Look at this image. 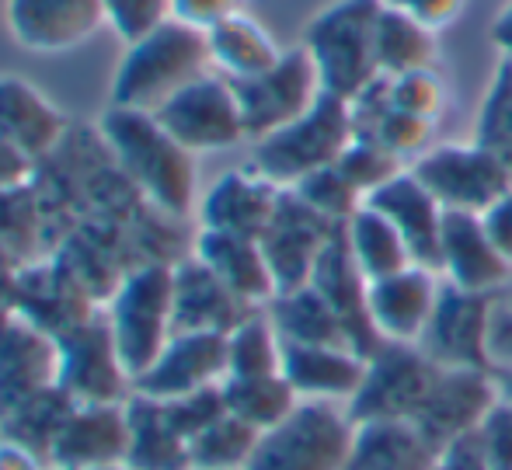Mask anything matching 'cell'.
<instances>
[{
  "mask_svg": "<svg viewBox=\"0 0 512 470\" xmlns=\"http://www.w3.org/2000/svg\"><path fill=\"white\" fill-rule=\"evenodd\" d=\"M98 133L147 206L161 209L171 220H185L192 209H199L196 154L185 150L154 119V112L108 105L98 119Z\"/></svg>",
  "mask_w": 512,
  "mask_h": 470,
  "instance_id": "6da1fadb",
  "label": "cell"
},
{
  "mask_svg": "<svg viewBox=\"0 0 512 470\" xmlns=\"http://www.w3.org/2000/svg\"><path fill=\"white\" fill-rule=\"evenodd\" d=\"M206 70H213L206 32L171 18L122 49L119 67L108 84V105L157 112L171 94L203 77Z\"/></svg>",
  "mask_w": 512,
  "mask_h": 470,
  "instance_id": "7a4b0ae2",
  "label": "cell"
},
{
  "mask_svg": "<svg viewBox=\"0 0 512 470\" xmlns=\"http://www.w3.org/2000/svg\"><path fill=\"white\" fill-rule=\"evenodd\" d=\"M380 11H384V0H331L304 25L300 46L314 60L321 88L335 98H359L380 77Z\"/></svg>",
  "mask_w": 512,
  "mask_h": 470,
  "instance_id": "3957f363",
  "label": "cell"
},
{
  "mask_svg": "<svg viewBox=\"0 0 512 470\" xmlns=\"http://www.w3.org/2000/svg\"><path fill=\"white\" fill-rule=\"evenodd\" d=\"M352 140H356L352 105L324 91L300 119L251 143V168L262 171L279 188H293L314 171L331 168Z\"/></svg>",
  "mask_w": 512,
  "mask_h": 470,
  "instance_id": "277c9868",
  "label": "cell"
},
{
  "mask_svg": "<svg viewBox=\"0 0 512 470\" xmlns=\"http://www.w3.org/2000/svg\"><path fill=\"white\" fill-rule=\"evenodd\" d=\"M175 265L178 262L136 265L105 300L108 328L133 380L175 335Z\"/></svg>",
  "mask_w": 512,
  "mask_h": 470,
  "instance_id": "5b68a950",
  "label": "cell"
},
{
  "mask_svg": "<svg viewBox=\"0 0 512 470\" xmlns=\"http://www.w3.org/2000/svg\"><path fill=\"white\" fill-rule=\"evenodd\" d=\"M356 422L345 404L300 401L286 422L262 432L248 470H349Z\"/></svg>",
  "mask_w": 512,
  "mask_h": 470,
  "instance_id": "8992f818",
  "label": "cell"
},
{
  "mask_svg": "<svg viewBox=\"0 0 512 470\" xmlns=\"http://www.w3.org/2000/svg\"><path fill=\"white\" fill-rule=\"evenodd\" d=\"M446 213H485L512 188V168L488 143H436L408 164Z\"/></svg>",
  "mask_w": 512,
  "mask_h": 470,
  "instance_id": "52a82bcc",
  "label": "cell"
},
{
  "mask_svg": "<svg viewBox=\"0 0 512 470\" xmlns=\"http://www.w3.org/2000/svg\"><path fill=\"white\" fill-rule=\"evenodd\" d=\"M495 314H499L495 293H471V289L443 282L429 328L418 345L432 363L446 366V370L495 373L499 366L492 352Z\"/></svg>",
  "mask_w": 512,
  "mask_h": 470,
  "instance_id": "ba28073f",
  "label": "cell"
},
{
  "mask_svg": "<svg viewBox=\"0 0 512 470\" xmlns=\"http://www.w3.org/2000/svg\"><path fill=\"white\" fill-rule=\"evenodd\" d=\"M154 119L192 154H216V150H234L237 143H248L241 101L227 77L206 70L178 94H171Z\"/></svg>",
  "mask_w": 512,
  "mask_h": 470,
  "instance_id": "9c48e42d",
  "label": "cell"
},
{
  "mask_svg": "<svg viewBox=\"0 0 512 470\" xmlns=\"http://www.w3.org/2000/svg\"><path fill=\"white\" fill-rule=\"evenodd\" d=\"M443 366L432 363L422 345L384 342L366 363V380L349 401L352 422H380V418H408L415 422Z\"/></svg>",
  "mask_w": 512,
  "mask_h": 470,
  "instance_id": "30bf717a",
  "label": "cell"
},
{
  "mask_svg": "<svg viewBox=\"0 0 512 470\" xmlns=\"http://www.w3.org/2000/svg\"><path fill=\"white\" fill-rule=\"evenodd\" d=\"M56 342H60V380H56V387L74 404H126L133 397V376H129L119 356L105 307L91 321L60 335Z\"/></svg>",
  "mask_w": 512,
  "mask_h": 470,
  "instance_id": "8fae6325",
  "label": "cell"
},
{
  "mask_svg": "<svg viewBox=\"0 0 512 470\" xmlns=\"http://www.w3.org/2000/svg\"><path fill=\"white\" fill-rule=\"evenodd\" d=\"M241 101L244 129H248V143L262 140V136L283 129L286 122L300 119L310 105L324 94L317 67L310 60L304 46L283 49L269 70L248 81H230Z\"/></svg>",
  "mask_w": 512,
  "mask_h": 470,
  "instance_id": "7c38bea8",
  "label": "cell"
},
{
  "mask_svg": "<svg viewBox=\"0 0 512 470\" xmlns=\"http://www.w3.org/2000/svg\"><path fill=\"white\" fill-rule=\"evenodd\" d=\"M11 310L53 338L74 331L102 310L98 296L56 255L18 265L11 276Z\"/></svg>",
  "mask_w": 512,
  "mask_h": 470,
  "instance_id": "4fadbf2b",
  "label": "cell"
},
{
  "mask_svg": "<svg viewBox=\"0 0 512 470\" xmlns=\"http://www.w3.org/2000/svg\"><path fill=\"white\" fill-rule=\"evenodd\" d=\"M335 234H338V223H331L314 206H307L293 188H283L276 216H272V223L262 234V251L269 258V269L276 276L279 293L307 286L317 262H321L324 248H328Z\"/></svg>",
  "mask_w": 512,
  "mask_h": 470,
  "instance_id": "5bb4252c",
  "label": "cell"
},
{
  "mask_svg": "<svg viewBox=\"0 0 512 470\" xmlns=\"http://www.w3.org/2000/svg\"><path fill=\"white\" fill-rule=\"evenodd\" d=\"M4 25L14 46L60 56L95 39L108 18L102 0H4Z\"/></svg>",
  "mask_w": 512,
  "mask_h": 470,
  "instance_id": "9a60e30c",
  "label": "cell"
},
{
  "mask_svg": "<svg viewBox=\"0 0 512 470\" xmlns=\"http://www.w3.org/2000/svg\"><path fill=\"white\" fill-rule=\"evenodd\" d=\"M227 380V335L220 331H175L161 356L133 380V394L154 401L196 394Z\"/></svg>",
  "mask_w": 512,
  "mask_h": 470,
  "instance_id": "2e32d148",
  "label": "cell"
},
{
  "mask_svg": "<svg viewBox=\"0 0 512 470\" xmlns=\"http://www.w3.org/2000/svg\"><path fill=\"white\" fill-rule=\"evenodd\" d=\"M60 380V342L21 314H0V418Z\"/></svg>",
  "mask_w": 512,
  "mask_h": 470,
  "instance_id": "e0dca14e",
  "label": "cell"
},
{
  "mask_svg": "<svg viewBox=\"0 0 512 470\" xmlns=\"http://www.w3.org/2000/svg\"><path fill=\"white\" fill-rule=\"evenodd\" d=\"M126 404H74L60 425L46 464L53 470H126Z\"/></svg>",
  "mask_w": 512,
  "mask_h": 470,
  "instance_id": "ac0fdd59",
  "label": "cell"
},
{
  "mask_svg": "<svg viewBox=\"0 0 512 470\" xmlns=\"http://www.w3.org/2000/svg\"><path fill=\"white\" fill-rule=\"evenodd\" d=\"M499 404V380L488 370H439L415 422L436 439L450 446L481 429L492 408Z\"/></svg>",
  "mask_w": 512,
  "mask_h": 470,
  "instance_id": "d6986e66",
  "label": "cell"
},
{
  "mask_svg": "<svg viewBox=\"0 0 512 470\" xmlns=\"http://www.w3.org/2000/svg\"><path fill=\"white\" fill-rule=\"evenodd\" d=\"M283 199V188L276 182L248 168L223 171L213 185L199 195V227L223 230V234H241L262 241L265 227L276 216V206Z\"/></svg>",
  "mask_w": 512,
  "mask_h": 470,
  "instance_id": "ffe728a7",
  "label": "cell"
},
{
  "mask_svg": "<svg viewBox=\"0 0 512 470\" xmlns=\"http://www.w3.org/2000/svg\"><path fill=\"white\" fill-rule=\"evenodd\" d=\"M70 119L49 94L18 74H0V140L35 161H49L67 143Z\"/></svg>",
  "mask_w": 512,
  "mask_h": 470,
  "instance_id": "44dd1931",
  "label": "cell"
},
{
  "mask_svg": "<svg viewBox=\"0 0 512 470\" xmlns=\"http://www.w3.org/2000/svg\"><path fill=\"white\" fill-rule=\"evenodd\" d=\"M512 276L478 213H446L439 241V279L471 293H499Z\"/></svg>",
  "mask_w": 512,
  "mask_h": 470,
  "instance_id": "7402d4cb",
  "label": "cell"
},
{
  "mask_svg": "<svg viewBox=\"0 0 512 470\" xmlns=\"http://www.w3.org/2000/svg\"><path fill=\"white\" fill-rule=\"evenodd\" d=\"M310 286L331 303L338 317H342L345 331H349L352 345L363 352L366 359L384 345V338L377 335L370 317V279L363 276V269L356 265L349 251V241H345V223L338 227V234L331 237V244L324 248L321 262H317L314 276H310Z\"/></svg>",
  "mask_w": 512,
  "mask_h": 470,
  "instance_id": "603a6c76",
  "label": "cell"
},
{
  "mask_svg": "<svg viewBox=\"0 0 512 470\" xmlns=\"http://www.w3.org/2000/svg\"><path fill=\"white\" fill-rule=\"evenodd\" d=\"M439 272L408 265V269L370 282V317L384 342L418 345L429 328V317L439 300Z\"/></svg>",
  "mask_w": 512,
  "mask_h": 470,
  "instance_id": "cb8c5ba5",
  "label": "cell"
},
{
  "mask_svg": "<svg viewBox=\"0 0 512 470\" xmlns=\"http://www.w3.org/2000/svg\"><path fill=\"white\" fill-rule=\"evenodd\" d=\"M366 202H370L373 209H380V213L398 227L411 258H415V265L439 272V241H443L446 209L439 206L429 188L418 182L415 171L411 168L398 171L391 182L380 185Z\"/></svg>",
  "mask_w": 512,
  "mask_h": 470,
  "instance_id": "d4e9b609",
  "label": "cell"
},
{
  "mask_svg": "<svg viewBox=\"0 0 512 470\" xmlns=\"http://www.w3.org/2000/svg\"><path fill=\"white\" fill-rule=\"evenodd\" d=\"M370 359L352 345H283V376L300 401L345 404L359 394Z\"/></svg>",
  "mask_w": 512,
  "mask_h": 470,
  "instance_id": "484cf974",
  "label": "cell"
},
{
  "mask_svg": "<svg viewBox=\"0 0 512 470\" xmlns=\"http://www.w3.org/2000/svg\"><path fill=\"white\" fill-rule=\"evenodd\" d=\"M192 258H199L223 286L234 289L251 307H269L276 300V276L269 269L262 241H255V237L199 227L192 237Z\"/></svg>",
  "mask_w": 512,
  "mask_h": 470,
  "instance_id": "4316f807",
  "label": "cell"
},
{
  "mask_svg": "<svg viewBox=\"0 0 512 470\" xmlns=\"http://www.w3.org/2000/svg\"><path fill=\"white\" fill-rule=\"evenodd\" d=\"M255 310L234 289H227L199 258L185 255L175 265V331H220L230 335Z\"/></svg>",
  "mask_w": 512,
  "mask_h": 470,
  "instance_id": "83f0119b",
  "label": "cell"
},
{
  "mask_svg": "<svg viewBox=\"0 0 512 470\" xmlns=\"http://www.w3.org/2000/svg\"><path fill=\"white\" fill-rule=\"evenodd\" d=\"M439 453L443 446L408 418L356 422L349 470H436Z\"/></svg>",
  "mask_w": 512,
  "mask_h": 470,
  "instance_id": "f1b7e54d",
  "label": "cell"
},
{
  "mask_svg": "<svg viewBox=\"0 0 512 470\" xmlns=\"http://www.w3.org/2000/svg\"><path fill=\"white\" fill-rule=\"evenodd\" d=\"M352 105V122H356V136L380 143L391 154H398L401 161H415L429 150L432 143V129L436 122L418 119L411 112H401L398 105L387 94V77L380 74L359 98L349 101Z\"/></svg>",
  "mask_w": 512,
  "mask_h": 470,
  "instance_id": "f546056e",
  "label": "cell"
},
{
  "mask_svg": "<svg viewBox=\"0 0 512 470\" xmlns=\"http://www.w3.org/2000/svg\"><path fill=\"white\" fill-rule=\"evenodd\" d=\"M129 411V453L126 470H192L189 439L178 432L161 401L133 394Z\"/></svg>",
  "mask_w": 512,
  "mask_h": 470,
  "instance_id": "4dcf8cb0",
  "label": "cell"
},
{
  "mask_svg": "<svg viewBox=\"0 0 512 470\" xmlns=\"http://www.w3.org/2000/svg\"><path fill=\"white\" fill-rule=\"evenodd\" d=\"M209 67L227 81H248L269 70L283 56V46L269 35V28L248 11L230 14L227 21L206 32Z\"/></svg>",
  "mask_w": 512,
  "mask_h": 470,
  "instance_id": "1f68e13d",
  "label": "cell"
},
{
  "mask_svg": "<svg viewBox=\"0 0 512 470\" xmlns=\"http://www.w3.org/2000/svg\"><path fill=\"white\" fill-rule=\"evenodd\" d=\"M265 310H269L283 345H352L342 317L331 310V303L310 282L290 289V293H279Z\"/></svg>",
  "mask_w": 512,
  "mask_h": 470,
  "instance_id": "d6a6232c",
  "label": "cell"
},
{
  "mask_svg": "<svg viewBox=\"0 0 512 470\" xmlns=\"http://www.w3.org/2000/svg\"><path fill=\"white\" fill-rule=\"evenodd\" d=\"M345 241H349L352 258H356V265L363 269V276L370 282L394 276V272L415 265V258H411L398 227H394L380 209H373L370 202L345 223Z\"/></svg>",
  "mask_w": 512,
  "mask_h": 470,
  "instance_id": "836d02e7",
  "label": "cell"
},
{
  "mask_svg": "<svg viewBox=\"0 0 512 470\" xmlns=\"http://www.w3.org/2000/svg\"><path fill=\"white\" fill-rule=\"evenodd\" d=\"M223 397H227V411L251 429L269 432L279 422L293 415L300 404V394L283 373L269 376H227L223 380Z\"/></svg>",
  "mask_w": 512,
  "mask_h": 470,
  "instance_id": "e575fe53",
  "label": "cell"
},
{
  "mask_svg": "<svg viewBox=\"0 0 512 470\" xmlns=\"http://www.w3.org/2000/svg\"><path fill=\"white\" fill-rule=\"evenodd\" d=\"M377 63L384 77L436 67V32L408 14L384 7L377 21Z\"/></svg>",
  "mask_w": 512,
  "mask_h": 470,
  "instance_id": "d590c367",
  "label": "cell"
},
{
  "mask_svg": "<svg viewBox=\"0 0 512 470\" xmlns=\"http://www.w3.org/2000/svg\"><path fill=\"white\" fill-rule=\"evenodd\" d=\"M283 373V338L269 310H255L227 335V376Z\"/></svg>",
  "mask_w": 512,
  "mask_h": 470,
  "instance_id": "8d00e7d4",
  "label": "cell"
},
{
  "mask_svg": "<svg viewBox=\"0 0 512 470\" xmlns=\"http://www.w3.org/2000/svg\"><path fill=\"white\" fill-rule=\"evenodd\" d=\"M262 432L251 429L248 422L234 418L227 411L223 418H216L209 429L199 432L192 439V467L199 470H248L251 457L258 450Z\"/></svg>",
  "mask_w": 512,
  "mask_h": 470,
  "instance_id": "74e56055",
  "label": "cell"
},
{
  "mask_svg": "<svg viewBox=\"0 0 512 470\" xmlns=\"http://www.w3.org/2000/svg\"><path fill=\"white\" fill-rule=\"evenodd\" d=\"M512 168V63L499 60L492 74V84L485 91V101L478 108V136Z\"/></svg>",
  "mask_w": 512,
  "mask_h": 470,
  "instance_id": "f35d334b",
  "label": "cell"
},
{
  "mask_svg": "<svg viewBox=\"0 0 512 470\" xmlns=\"http://www.w3.org/2000/svg\"><path fill=\"white\" fill-rule=\"evenodd\" d=\"M293 192H297L307 206H314L321 216H328L331 223H338V227H342V223H349L352 216L366 206V195L342 175V168H338V164L307 175L300 185H293Z\"/></svg>",
  "mask_w": 512,
  "mask_h": 470,
  "instance_id": "ab89813d",
  "label": "cell"
},
{
  "mask_svg": "<svg viewBox=\"0 0 512 470\" xmlns=\"http://www.w3.org/2000/svg\"><path fill=\"white\" fill-rule=\"evenodd\" d=\"M335 164L342 168V175L366 195V199H370L380 185L391 182L398 171H405V161H401L398 154H391V150L380 147V143L366 140V136H356Z\"/></svg>",
  "mask_w": 512,
  "mask_h": 470,
  "instance_id": "60d3db41",
  "label": "cell"
},
{
  "mask_svg": "<svg viewBox=\"0 0 512 470\" xmlns=\"http://www.w3.org/2000/svg\"><path fill=\"white\" fill-rule=\"evenodd\" d=\"M387 94H391V101L401 112H411L429 122H439V115H443V108H446V84H443V77L436 74V67L387 77Z\"/></svg>",
  "mask_w": 512,
  "mask_h": 470,
  "instance_id": "b9f144b4",
  "label": "cell"
},
{
  "mask_svg": "<svg viewBox=\"0 0 512 470\" xmlns=\"http://www.w3.org/2000/svg\"><path fill=\"white\" fill-rule=\"evenodd\" d=\"M108 28L119 35L122 42H136L147 32L161 28L171 21V0H102Z\"/></svg>",
  "mask_w": 512,
  "mask_h": 470,
  "instance_id": "7bdbcfd3",
  "label": "cell"
},
{
  "mask_svg": "<svg viewBox=\"0 0 512 470\" xmlns=\"http://www.w3.org/2000/svg\"><path fill=\"white\" fill-rule=\"evenodd\" d=\"M164 411H168V418L178 425V432H182L185 439L199 436L203 429L216 422V418L227 415V397H223V383L220 387H206V390H196V394H185V397H175V401H161Z\"/></svg>",
  "mask_w": 512,
  "mask_h": 470,
  "instance_id": "ee69618b",
  "label": "cell"
},
{
  "mask_svg": "<svg viewBox=\"0 0 512 470\" xmlns=\"http://www.w3.org/2000/svg\"><path fill=\"white\" fill-rule=\"evenodd\" d=\"M478 439L492 470H512V408L509 404H502V401L495 404L492 415L481 422Z\"/></svg>",
  "mask_w": 512,
  "mask_h": 470,
  "instance_id": "f6af8a7d",
  "label": "cell"
},
{
  "mask_svg": "<svg viewBox=\"0 0 512 470\" xmlns=\"http://www.w3.org/2000/svg\"><path fill=\"white\" fill-rule=\"evenodd\" d=\"M237 11H244V0H171V18L199 32H209Z\"/></svg>",
  "mask_w": 512,
  "mask_h": 470,
  "instance_id": "bcb514c9",
  "label": "cell"
},
{
  "mask_svg": "<svg viewBox=\"0 0 512 470\" xmlns=\"http://www.w3.org/2000/svg\"><path fill=\"white\" fill-rule=\"evenodd\" d=\"M464 4L467 0H384V7L408 14L418 25L432 28V32H443L446 25H453L464 14Z\"/></svg>",
  "mask_w": 512,
  "mask_h": 470,
  "instance_id": "7dc6e473",
  "label": "cell"
},
{
  "mask_svg": "<svg viewBox=\"0 0 512 470\" xmlns=\"http://www.w3.org/2000/svg\"><path fill=\"white\" fill-rule=\"evenodd\" d=\"M35 175H39V161L28 157L25 150H18L14 143L0 140V195L32 185Z\"/></svg>",
  "mask_w": 512,
  "mask_h": 470,
  "instance_id": "c3c4849f",
  "label": "cell"
},
{
  "mask_svg": "<svg viewBox=\"0 0 512 470\" xmlns=\"http://www.w3.org/2000/svg\"><path fill=\"white\" fill-rule=\"evenodd\" d=\"M481 223H485L495 248H499L502 255H506V262L512 265V188L481 213Z\"/></svg>",
  "mask_w": 512,
  "mask_h": 470,
  "instance_id": "681fc988",
  "label": "cell"
},
{
  "mask_svg": "<svg viewBox=\"0 0 512 470\" xmlns=\"http://www.w3.org/2000/svg\"><path fill=\"white\" fill-rule=\"evenodd\" d=\"M436 470H492L485 450H481L478 432H474V436L457 439V443H450V446H443Z\"/></svg>",
  "mask_w": 512,
  "mask_h": 470,
  "instance_id": "f907efd6",
  "label": "cell"
},
{
  "mask_svg": "<svg viewBox=\"0 0 512 470\" xmlns=\"http://www.w3.org/2000/svg\"><path fill=\"white\" fill-rule=\"evenodd\" d=\"M46 460L35 457L32 450L11 443V439H0V470H42Z\"/></svg>",
  "mask_w": 512,
  "mask_h": 470,
  "instance_id": "816d5d0a",
  "label": "cell"
},
{
  "mask_svg": "<svg viewBox=\"0 0 512 470\" xmlns=\"http://www.w3.org/2000/svg\"><path fill=\"white\" fill-rule=\"evenodd\" d=\"M492 352L499 366H512V310L495 314V331H492Z\"/></svg>",
  "mask_w": 512,
  "mask_h": 470,
  "instance_id": "f5cc1de1",
  "label": "cell"
},
{
  "mask_svg": "<svg viewBox=\"0 0 512 470\" xmlns=\"http://www.w3.org/2000/svg\"><path fill=\"white\" fill-rule=\"evenodd\" d=\"M492 46L499 49V60L512 63V4L502 7L492 21Z\"/></svg>",
  "mask_w": 512,
  "mask_h": 470,
  "instance_id": "db71d44e",
  "label": "cell"
},
{
  "mask_svg": "<svg viewBox=\"0 0 512 470\" xmlns=\"http://www.w3.org/2000/svg\"><path fill=\"white\" fill-rule=\"evenodd\" d=\"M495 380H499V401L512 408V366H506V370L495 376Z\"/></svg>",
  "mask_w": 512,
  "mask_h": 470,
  "instance_id": "11a10c76",
  "label": "cell"
},
{
  "mask_svg": "<svg viewBox=\"0 0 512 470\" xmlns=\"http://www.w3.org/2000/svg\"><path fill=\"white\" fill-rule=\"evenodd\" d=\"M192 470H199V467H192Z\"/></svg>",
  "mask_w": 512,
  "mask_h": 470,
  "instance_id": "9f6ffc18",
  "label": "cell"
}]
</instances>
